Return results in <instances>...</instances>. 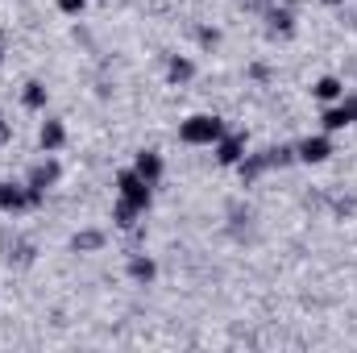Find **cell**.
I'll return each mask as SVG.
<instances>
[{"mask_svg":"<svg viewBox=\"0 0 357 353\" xmlns=\"http://www.w3.org/2000/svg\"><path fill=\"white\" fill-rule=\"evenodd\" d=\"M167 75H171V84H187V80L195 75V67H191V59L171 54V63H167Z\"/></svg>","mask_w":357,"mask_h":353,"instance_id":"13","label":"cell"},{"mask_svg":"<svg viewBox=\"0 0 357 353\" xmlns=\"http://www.w3.org/2000/svg\"><path fill=\"white\" fill-rule=\"evenodd\" d=\"M270 29L274 33H291L295 29V13L291 8H270Z\"/></svg>","mask_w":357,"mask_h":353,"instance_id":"15","label":"cell"},{"mask_svg":"<svg viewBox=\"0 0 357 353\" xmlns=\"http://www.w3.org/2000/svg\"><path fill=\"white\" fill-rule=\"evenodd\" d=\"M341 108H345V117H349V125L357 121V96H341Z\"/></svg>","mask_w":357,"mask_h":353,"instance_id":"20","label":"cell"},{"mask_svg":"<svg viewBox=\"0 0 357 353\" xmlns=\"http://www.w3.org/2000/svg\"><path fill=\"white\" fill-rule=\"evenodd\" d=\"M328 154H333L328 137H303V142L295 146V158H299V163H324Z\"/></svg>","mask_w":357,"mask_h":353,"instance_id":"6","label":"cell"},{"mask_svg":"<svg viewBox=\"0 0 357 353\" xmlns=\"http://www.w3.org/2000/svg\"><path fill=\"white\" fill-rule=\"evenodd\" d=\"M241 158H245V137H241V133L216 142V163H220V167H237Z\"/></svg>","mask_w":357,"mask_h":353,"instance_id":"5","label":"cell"},{"mask_svg":"<svg viewBox=\"0 0 357 353\" xmlns=\"http://www.w3.org/2000/svg\"><path fill=\"white\" fill-rule=\"evenodd\" d=\"M116 191H121V200H125L129 208H137V212H146V208L154 204V183H146L137 171H121V175H116Z\"/></svg>","mask_w":357,"mask_h":353,"instance_id":"2","label":"cell"},{"mask_svg":"<svg viewBox=\"0 0 357 353\" xmlns=\"http://www.w3.org/2000/svg\"><path fill=\"white\" fill-rule=\"evenodd\" d=\"M59 175H63V171H59V163H54V158H46V163H38V167L29 171L25 187H29V191H42V195H46V191H50V187L59 183Z\"/></svg>","mask_w":357,"mask_h":353,"instance_id":"4","label":"cell"},{"mask_svg":"<svg viewBox=\"0 0 357 353\" xmlns=\"http://www.w3.org/2000/svg\"><path fill=\"white\" fill-rule=\"evenodd\" d=\"M324 4H345V0H324Z\"/></svg>","mask_w":357,"mask_h":353,"instance_id":"24","label":"cell"},{"mask_svg":"<svg viewBox=\"0 0 357 353\" xmlns=\"http://www.w3.org/2000/svg\"><path fill=\"white\" fill-rule=\"evenodd\" d=\"M320 121H324V129H328V133H333V129H345V125H349V117H345V108H341V104H333V108H328V112H324Z\"/></svg>","mask_w":357,"mask_h":353,"instance_id":"18","label":"cell"},{"mask_svg":"<svg viewBox=\"0 0 357 353\" xmlns=\"http://www.w3.org/2000/svg\"><path fill=\"white\" fill-rule=\"evenodd\" d=\"M266 167H270V163H266V154H245V158L237 163V171H241V179H245V183H254V179L262 175Z\"/></svg>","mask_w":357,"mask_h":353,"instance_id":"11","label":"cell"},{"mask_svg":"<svg viewBox=\"0 0 357 353\" xmlns=\"http://www.w3.org/2000/svg\"><path fill=\"white\" fill-rule=\"evenodd\" d=\"M25 208H33V195H29V187L0 183V212H25Z\"/></svg>","mask_w":357,"mask_h":353,"instance_id":"3","label":"cell"},{"mask_svg":"<svg viewBox=\"0 0 357 353\" xmlns=\"http://www.w3.org/2000/svg\"><path fill=\"white\" fill-rule=\"evenodd\" d=\"M154 274H158L154 258H146V254H133V258H129V278H133V283H150Z\"/></svg>","mask_w":357,"mask_h":353,"instance_id":"9","label":"cell"},{"mask_svg":"<svg viewBox=\"0 0 357 353\" xmlns=\"http://www.w3.org/2000/svg\"><path fill=\"white\" fill-rule=\"evenodd\" d=\"M100 246H104V233L100 229H84V233L71 237V250L75 254H88V250H100Z\"/></svg>","mask_w":357,"mask_h":353,"instance_id":"12","label":"cell"},{"mask_svg":"<svg viewBox=\"0 0 357 353\" xmlns=\"http://www.w3.org/2000/svg\"><path fill=\"white\" fill-rule=\"evenodd\" d=\"M8 142H13V121L0 117V146H8Z\"/></svg>","mask_w":357,"mask_h":353,"instance_id":"21","label":"cell"},{"mask_svg":"<svg viewBox=\"0 0 357 353\" xmlns=\"http://www.w3.org/2000/svg\"><path fill=\"white\" fill-rule=\"evenodd\" d=\"M199 42H204V46H216V42H220V33H216V29H199Z\"/></svg>","mask_w":357,"mask_h":353,"instance_id":"22","label":"cell"},{"mask_svg":"<svg viewBox=\"0 0 357 353\" xmlns=\"http://www.w3.org/2000/svg\"><path fill=\"white\" fill-rule=\"evenodd\" d=\"M38 142H42V150H46V154H54V150L67 142V129H63V121H46V125H42V133H38Z\"/></svg>","mask_w":357,"mask_h":353,"instance_id":"8","label":"cell"},{"mask_svg":"<svg viewBox=\"0 0 357 353\" xmlns=\"http://www.w3.org/2000/svg\"><path fill=\"white\" fill-rule=\"evenodd\" d=\"M178 137H183L187 146H212V142L225 137V121L212 117V112H195V117H187V121L178 125Z\"/></svg>","mask_w":357,"mask_h":353,"instance_id":"1","label":"cell"},{"mask_svg":"<svg viewBox=\"0 0 357 353\" xmlns=\"http://www.w3.org/2000/svg\"><path fill=\"white\" fill-rule=\"evenodd\" d=\"M8 262H17V266L33 262V246H29V241H21V246H13V250H8Z\"/></svg>","mask_w":357,"mask_h":353,"instance_id":"19","label":"cell"},{"mask_svg":"<svg viewBox=\"0 0 357 353\" xmlns=\"http://www.w3.org/2000/svg\"><path fill=\"white\" fill-rule=\"evenodd\" d=\"M0 59H4V46H0Z\"/></svg>","mask_w":357,"mask_h":353,"instance_id":"25","label":"cell"},{"mask_svg":"<svg viewBox=\"0 0 357 353\" xmlns=\"http://www.w3.org/2000/svg\"><path fill=\"white\" fill-rule=\"evenodd\" d=\"M137 216H142V212H137V208H129L125 200H121V204L112 208V220H116L121 229H133V225H137Z\"/></svg>","mask_w":357,"mask_h":353,"instance_id":"16","label":"cell"},{"mask_svg":"<svg viewBox=\"0 0 357 353\" xmlns=\"http://www.w3.org/2000/svg\"><path fill=\"white\" fill-rule=\"evenodd\" d=\"M84 4H88V0H59V8H63V13H79Z\"/></svg>","mask_w":357,"mask_h":353,"instance_id":"23","label":"cell"},{"mask_svg":"<svg viewBox=\"0 0 357 353\" xmlns=\"http://www.w3.org/2000/svg\"><path fill=\"white\" fill-rule=\"evenodd\" d=\"M21 100H25V108H46V84L29 80V84H25V91H21Z\"/></svg>","mask_w":357,"mask_h":353,"instance_id":"14","label":"cell"},{"mask_svg":"<svg viewBox=\"0 0 357 353\" xmlns=\"http://www.w3.org/2000/svg\"><path fill=\"white\" fill-rule=\"evenodd\" d=\"M312 91H316L324 104H333V100H341V96H345V84H341L337 75H324V80H316V88H312Z\"/></svg>","mask_w":357,"mask_h":353,"instance_id":"10","label":"cell"},{"mask_svg":"<svg viewBox=\"0 0 357 353\" xmlns=\"http://www.w3.org/2000/svg\"><path fill=\"white\" fill-rule=\"evenodd\" d=\"M266 163L270 167H291V163H295V150H291V146H270Z\"/></svg>","mask_w":357,"mask_h":353,"instance_id":"17","label":"cell"},{"mask_svg":"<svg viewBox=\"0 0 357 353\" xmlns=\"http://www.w3.org/2000/svg\"><path fill=\"white\" fill-rule=\"evenodd\" d=\"M133 171L146 179V183H158V179H162V158H158L154 150H142L137 163H133Z\"/></svg>","mask_w":357,"mask_h":353,"instance_id":"7","label":"cell"}]
</instances>
